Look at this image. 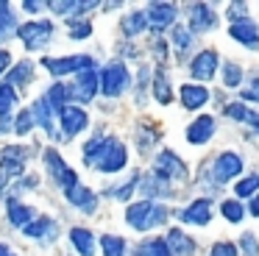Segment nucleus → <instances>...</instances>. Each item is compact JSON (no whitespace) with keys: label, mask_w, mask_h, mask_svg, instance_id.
Wrapping results in <instances>:
<instances>
[{"label":"nucleus","mask_w":259,"mask_h":256,"mask_svg":"<svg viewBox=\"0 0 259 256\" xmlns=\"http://www.w3.org/2000/svg\"><path fill=\"white\" fill-rule=\"evenodd\" d=\"M125 148L112 137H95L84 145V164L98 167L101 173H117L125 167Z\"/></svg>","instance_id":"nucleus-1"},{"label":"nucleus","mask_w":259,"mask_h":256,"mask_svg":"<svg viewBox=\"0 0 259 256\" xmlns=\"http://www.w3.org/2000/svg\"><path fill=\"white\" fill-rule=\"evenodd\" d=\"M164 220H167V209L153 203V200H140V203L128 206V211H125V223L134 226L137 231H151V228L162 226Z\"/></svg>","instance_id":"nucleus-2"},{"label":"nucleus","mask_w":259,"mask_h":256,"mask_svg":"<svg viewBox=\"0 0 259 256\" xmlns=\"http://www.w3.org/2000/svg\"><path fill=\"white\" fill-rule=\"evenodd\" d=\"M153 178H159L162 184H176V181H184L187 178V167L173 150H162L156 156V167H153Z\"/></svg>","instance_id":"nucleus-3"},{"label":"nucleus","mask_w":259,"mask_h":256,"mask_svg":"<svg viewBox=\"0 0 259 256\" xmlns=\"http://www.w3.org/2000/svg\"><path fill=\"white\" fill-rule=\"evenodd\" d=\"M128 83H131V75L125 70V64L123 61H112L101 75V92L106 98H120L128 89Z\"/></svg>","instance_id":"nucleus-4"},{"label":"nucleus","mask_w":259,"mask_h":256,"mask_svg":"<svg viewBox=\"0 0 259 256\" xmlns=\"http://www.w3.org/2000/svg\"><path fill=\"white\" fill-rule=\"evenodd\" d=\"M45 164H48V170H51V178L64 189V192H70V189L78 184V178H75V173L70 170V164H67V161H64L53 148L45 150Z\"/></svg>","instance_id":"nucleus-5"},{"label":"nucleus","mask_w":259,"mask_h":256,"mask_svg":"<svg viewBox=\"0 0 259 256\" xmlns=\"http://www.w3.org/2000/svg\"><path fill=\"white\" fill-rule=\"evenodd\" d=\"M51 33H53V25L51 22H25V25L17 28V36L23 39V45L28 50H39L51 42Z\"/></svg>","instance_id":"nucleus-6"},{"label":"nucleus","mask_w":259,"mask_h":256,"mask_svg":"<svg viewBox=\"0 0 259 256\" xmlns=\"http://www.w3.org/2000/svg\"><path fill=\"white\" fill-rule=\"evenodd\" d=\"M45 67L53 75H64V72H84L92 70V56H67V59H42Z\"/></svg>","instance_id":"nucleus-7"},{"label":"nucleus","mask_w":259,"mask_h":256,"mask_svg":"<svg viewBox=\"0 0 259 256\" xmlns=\"http://www.w3.org/2000/svg\"><path fill=\"white\" fill-rule=\"evenodd\" d=\"M98 87H101V78H98L92 70H84V72L78 75V81H75L73 87L67 89V98L78 100V103H90L92 95L98 92Z\"/></svg>","instance_id":"nucleus-8"},{"label":"nucleus","mask_w":259,"mask_h":256,"mask_svg":"<svg viewBox=\"0 0 259 256\" xmlns=\"http://www.w3.org/2000/svg\"><path fill=\"white\" fill-rule=\"evenodd\" d=\"M87 122H90V117H87L84 109H78V106H64L62 109V137L73 139L78 131L87 128Z\"/></svg>","instance_id":"nucleus-9"},{"label":"nucleus","mask_w":259,"mask_h":256,"mask_svg":"<svg viewBox=\"0 0 259 256\" xmlns=\"http://www.w3.org/2000/svg\"><path fill=\"white\" fill-rule=\"evenodd\" d=\"M190 70H192V78H198V81H212L214 72H218V53L214 50H201L192 59Z\"/></svg>","instance_id":"nucleus-10"},{"label":"nucleus","mask_w":259,"mask_h":256,"mask_svg":"<svg viewBox=\"0 0 259 256\" xmlns=\"http://www.w3.org/2000/svg\"><path fill=\"white\" fill-rule=\"evenodd\" d=\"M25 159H28V150L14 148V145L3 148L0 150V170H3V176H20L25 167Z\"/></svg>","instance_id":"nucleus-11"},{"label":"nucleus","mask_w":259,"mask_h":256,"mask_svg":"<svg viewBox=\"0 0 259 256\" xmlns=\"http://www.w3.org/2000/svg\"><path fill=\"white\" fill-rule=\"evenodd\" d=\"M240 170H242V159L237 153H231V150H226V153H220L218 161H214V181L226 184L229 178H234Z\"/></svg>","instance_id":"nucleus-12"},{"label":"nucleus","mask_w":259,"mask_h":256,"mask_svg":"<svg viewBox=\"0 0 259 256\" xmlns=\"http://www.w3.org/2000/svg\"><path fill=\"white\" fill-rule=\"evenodd\" d=\"M229 33H231V36H234L240 45H245V48H251V50H259V28L253 25L251 20L231 22Z\"/></svg>","instance_id":"nucleus-13"},{"label":"nucleus","mask_w":259,"mask_h":256,"mask_svg":"<svg viewBox=\"0 0 259 256\" xmlns=\"http://www.w3.org/2000/svg\"><path fill=\"white\" fill-rule=\"evenodd\" d=\"M179 217L184 223H192V226H206L209 220H212V203H209L206 198L203 200H195L192 206H187L184 211H179Z\"/></svg>","instance_id":"nucleus-14"},{"label":"nucleus","mask_w":259,"mask_h":256,"mask_svg":"<svg viewBox=\"0 0 259 256\" xmlns=\"http://www.w3.org/2000/svg\"><path fill=\"white\" fill-rule=\"evenodd\" d=\"M214 22H218V17L212 14V9H209L206 3H195V6H192V17H190V31L192 33L209 31V28H214Z\"/></svg>","instance_id":"nucleus-15"},{"label":"nucleus","mask_w":259,"mask_h":256,"mask_svg":"<svg viewBox=\"0 0 259 256\" xmlns=\"http://www.w3.org/2000/svg\"><path fill=\"white\" fill-rule=\"evenodd\" d=\"M148 20H151V25H153V31H164L167 25H173V20H176V6H170V3H153L151 6V11H148Z\"/></svg>","instance_id":"nucleus-16"},{"label":"nucleus","mask_w":259,"mask_h":256,"mask_svg":"<svg viewBox=\"0 0 259 256\" xmlns=\"http://www.w3.org/2000/svg\"><path fill=\"white\" fill-rule=\"evenodd\" d=\"M164 245H167V250L173 256H192V253H195V242H192L184 231H179V228H173V231L167 234Z\"/></svg>","instance_id":"nucleus-17"},{"label":"nucleus","mask_w":259,"mask_h":256,"mask_svg":"<svg viewBox=\"0 0 259 256\" xmlns=\"http://www.w3.org/2000/svg\"><path fill=\"white\" fill-rule=\"evenodd\" d=\"M212 134H214V120H212V117H206V114L198 117V120L187 128V139H190L192 145H203Z\"/></svg>","instance_id":"nucleus-18"},{"label":"nucleus","mask_w":259,"mask_h":256,"mask_svg":"<svg viewBox=\"0 0 259 256\" xmlns=\"http://www.w3.org/2000/svg\"><path fill=\"white\" fill-rule=\"evenodd\" d=\"M25 237H36V239H53L59 234V226L51 220V217H36L34 223H28V226L23 228Z\"/></svg>","instance_id":"nucleus-19"},{"label":"nucleus","mask_w":259,"mask_h":256,"mask_svg":"<svg viewBox=\"0 0 259 256\" xmlns=\"http://www.w3.org/2000/svg\"><path fill=\"white\" fill-rule=\"evenodd\" d=\"M206 100H209V92L201 83H184L181 87V103H184V109H201Z\"/></svg>","instance_id":"nucleus-20"},{"label":"nucleus","mask_w":259,"mask_h":256,"mask_svg":"<svg viewBox=\"0 0 259 256\" xmlns=\"http://www.w3.org/2000/svg\"><path fill=\"white\" fill-rule=\"evenodd\" d=\"M9 220H12V226H17V228H25L28 223H34L36 220V211L31 209V206H25V203H20V200H9Z\"/></svg>","instance_id":"nucleus-21"},{"label":"nucleus","mask_w":259,"mask_h":256,"mask_svg":"<svg viewBox=\"0 0 259 256\" xmlns=\"http://www.w3.org/2000/svg\"><path fill=\"white\" fill-rule=\"evenodd\" d=\"M64 195H67L70 203H75L81 211H87V215H90V211H95V206H98V198L87 187H81V184H75V187L70 189V192H64Z\"/></svg>","instance_id":"nucleus-22"},{"label":"nucleus","mask_w":259,"mask_h":256,"mask_svg":"<svg viewBox=\"0 0 259 256\" xmlns=\"http://www.w3.org/2000/svg\"><path fill=\"white\" fill-rule=\"evenodd\" d=\"M70 242L75 245V250H78L81 256H95V237H92V231H87V228H73V231H70Z\"/></svg>","instance_id":"nucleus-23"},{"label":"nucleus","mask_w":259,"mask_h":256,"mask_svg":"<svg viewBox=\"0 0 259 256\" xmlns=\"http://www.w3.org/2000/svg\"><path fill=\"white\" fill-rule=\"evenodd\" d=\"M148 25V14L145 11H134V14H125L123 22H120V28H123L125 36H137V33H142Z\"/></svg>","instance_id":"nucleus-24"},{"label":"nucleus","mask_w":259,"mask_h":256,"mask_svg":"<svg viewBox=\"0 0 259 256\" xmlns=\"http://www.w3.org/2000/svg\"><path fill=\"white\" fill-rule=\"evenodd\" d=\"M31 78H34V67H31V61H23V64H17V67H14V70L12 72H9V87H28V83H31Z\"/></svg>","instance_id":"nucleus-25"},{"label":"nucleus","mask_w":259,"mask_h":256,"mask_svg":"<svg viewBox=\"0 0 259 256\" xmlns=\"http://www.w3.org/2000/svg\"><path fill=\"white\" fill-rule=\"evenodd\" d=\"M226 114H229L231 120H240V122H248V125L259 128V114L251 109H245L242 103H229L226 106Z\"/></svg>","instance_id":"nucleus-26"},{"label":"nucleus","mask_w":259,"mask_h":256,"mask_svg":"<svg viewBox=\"0 0 259 256\" xmlns=\"http://www.w3.org/2000/svg\"><path fill=\"white\" fill-rule=\"evenodd\" d=\"M51 103H48V100L45 98H42V100H36V103H34V109H31V117H34V120H36V125H42V128H45V131L48 134H51L53 131V120H51Z\"/></svg>","instance_id":"nucleus-27"},{"label":"nucleus","mask_w":259,"mask_h":256,"mask_svg":"<svg viewBox=\"0 0 259 256\" xmlns=\"http://www.w3.org/2000/svg\"><path fill=\"white\" fill-rule=\"evenodd\" d=\"M153 92H156L159 103H170L173 100V92H170V81H167V72L159 67L156 75H153Z\"/></svg>","instance_id":"nucleus-28"},{"label":"nucleus","mask_w":259,"mask_h":256,"mask_svg":"<svg viewBox=\"0 0 259 256\" xmlns=\"http://www.w3.org/2000/svg\"><path fill=\"white\" fill-rule=\"evenodd\" d=\"M45 100L51 103L53 111H59V114H62L64 103H67V87H64V83H56V87H51V92H48Z\"/></svg>","instance_id":"nucleus-29"},{"label":"nucleus","mask_w":259,"mask_h":256,"mask_svg":"<svg viewBox=\"0 0 259 256\" xmlns=\"http://www.w3.org/2000/svg\"><path fill=\"white\" fill-rule=\"evenodd\" d=\"M137 256H173L167 250V245H164V239H148L145 245H140V250H137Z\"/></svg>","instance_id":"nucleus-30"},{"label":"nucleus","mask_w":259,"mask_h":256,"mask_svg":"<svg viewBox=\"0 0 259 256\" xmlns=\"http://www.w3.org/2000/svg\"><path fill=\"white\" fill-rule=\"evenodd\" d=\"M14 28V14L9 9V3H0V39H6Z\"/></svg>","instance_id":"nucleus-31"},{"label":"nucleus","mask_w":259,"mask_h":256,"mask_svg":"<svg viewBox=\"0 0 259 256\" xmlns=\"http://www.w3.org/2000/svg\"><path fill=\"white\" fill-rule=\"evenodd\" d=\"M220 211H223V217L229 223H240L242 215H245V209H242L237 200H223V206H220Z\"/></svg>","instance_id":"nucleus-32"},{"label":"nucleus","mask_w":259,"mask_h":256,"mask_svg":"<svg viewBox=\"0 0 259 256\" xmlns=\"http://www.w3.org/2000/svg\"><path fill=\"white\" fill-rule=\"evenodd\" d=\"M170 36H173V48L179 50V53H184V50L192 45V36H190V31H187V28H181V25H176Z\"/></svg>","instance_id":"nucleus-33"},{"label":"nucleus","mask_w":259,"mask_h":256,"mask_svg":"<svg viewBox=\"0 0 259 256\" xmlns=\"http://www.w3.org/2000/svg\"><path fill=\"white\" fill-rule=\"evenodd\" d=\"M101 245H103V256H123V239L120 237H112V234H109V237H101Z\"/></svg>","instance_id":"nucleus-34"},{"label":"nucleus","mask_w":259,"mask_h":256,"mask_svg":"<svg viewBox=\"0 0 259 256\" xmlns=\"http://www.w3.org/2000/svg\"><path fill=\"white\" fill-rule=\"evenodd\" d=\"M223 81H226V87H240L242 70L234 64V61H226V64H223Z\"/></svg>","instance_id":"nucleus-35"},{"label":"nucleus","mask_w":259,"mask_h":256,"mask_svg":"<svg viewBox=\"0 0 259 256\" xmlns=\"http://www.w3.org/2000/svg\"><path fill=\"white\" fill-rule=\"evenodd\" d=\"M12 103H17V95L9 83H0V117H6V111L12 109Z\"/></svg>","instance_id":"nucleus-36"},{"label":"nucleus","mask_w":259,"mask_h":256,"mask_svg":"<svg viewBox=\"0 0 259 256\" xmlns=\"http://www.w3.org/2000/svg\"><path fill=\"white\" fill-rule=\"evenodd\" d=\"M256 189H259V173H253V176L242 178V181L237 184V195H240V198H248V195H253Z\"/></svg>","instance_id":"nucleus-37"},{"label":"nucleus","mask_w":259,"mask_h":256,"mask_svg":"<svg viewBox=\"0 0 259 256\" xmlns=\"http://www.w3.org/2000/svg\"><path fill=\"white\" fill-rule=\"evenodd\" d=\"M137 184H140V176L128 178V181H125L123 187H117V189H114V198H117V200H125L131 192H134V187H137Z\"/></svg>","instance_id":"nucleus-38"},{"label":"nucleus","mask_w":259,"mask_h":256,"mask_svg":"<svg viewBox=\"0 0 259 256\" xmlns=\"http://www.w3.org/2000/svg\"><path fill=\"white\" fill-rule=\"evenodd\" d=\"M248 6L245 3H231L229 6V14H226V17H229V20H234V22H242V20H248Z\"/></svg>","instance_id":"nucleus-39"},{"label":"nucleus","mask_w":259,"mask_h":256,"mask_svg":"<svg viewBox=\"0 0 259 256\" xmlns=\"http://www.w3.org/2000/svg\"><path fill=\"white\" fill-rule=\"evenodd\" d=\"M70 33H73V39H87L92 33V25L90 22H70Z\"/></svg>","instance_id":"nucleus-40"},{"label":"nucleus","mask_w":259,"mask_h":256,"mask_svg":"<svg viewBox=\"0 0 259 256\" xmlns=\"http://www.w3.org/2000/svg\"><path fill=\"white\" fill-rule=\"evenodd\" d=\"M31 125H34V117H31V111H23V114L17 117V125H14V131H17V134H28Z\"/></svg>","instance_id":"nucleus-41"},{"label":"nucleus","mask_w":259,"mask_h":256,"mask_svg":"<svg viewBox=\"0 0 259 256\" xmlns=\"http://www.w3.org/2000/svg\"><path fill=\"white\" fill-rule=\"evenodd\" d=\"M240 248L245 250V256H256V239H253V234H242V239H240Z\"/></svg>","instance_id":"nucleus-42"},{"label":"nucleus","mask_w":259,"mask_h":256,"mask_svg":"<svg viewBox=\"0 0 259 256\" xmlns=\"http://www.w3.org/2000/svg\"><path fill=\"white\" fill-rule=\"evenodd\" d=\"M212 256H237V248L231 242H218L212 248Z\"/></svg>","instance_id":"nucleus-43"},{"label":"nucleus","mask_w":259,"mask_h":256,"mask_svg":"<svg viewBox=\"0 0 259 256\" xmlns=\"http://www.w3.org/2000/svg\"><path fill=\"white\" fill-rule=\"evenodd\" d=\"M48 9L56 11V14H70V9H73V0H67V3H64V0H51V3H48Z\"/></svg>","instance_id":"nucleus-44"},{"label":"nucleus","mask_w":259,"mask_h":256,"mask_svg":"<svg viewBox=\"0 0 259 256\" xmlns=\"http://www.w3.org/2000/svg\"><path fill=\"white\" fill-rule=\"evenodd\" d=\"M242 98L245 100H259V78H253V81L242 89Z\"/></svg>","instance_id":"nucleus-45"},{"label":"nucleus","mask_w":259,"mask_h":256,"mask_svg":"<svg viewBox=\"0 0 259 256\" xmlns=\"http://www.w3.org/2000/svg\"><path fill=\"white\" fill-rule=\"evenodd\" d=\"M9 61H12V56H9L6 50H0V72H3V70L9 67Z\"/></svg>","instance_id":"nucleus-46"},{"label":"nucleus","mask_w":259,"mask_h":256,"mask_svg":"<svg viewBox=\"0 0 259 256\" xmlns=\"http://www.w3.org/2000/svg\"><path fill=\"white\" fill-rule=\"evenodd\" d=\"M23 9H25V11H39V9H42V3H36V0H25Z\"/></svg>","instance_id":"nucleus-47"},{"label":"nucleus","mask_w":259,"mask_h":256,"mask_svg":"<svg viewBox=\"0 0 259 256\" xmlns=\"http://www.w3.org/2000/svg\"><path fill=\"white\" fill-rule=\"evenodd\" d=\"M248 211H251L253 217H259V195H256V198L251 200V209H248Z\"/></svg>","instance_id":"nucleus-48"},{"label":"nucleus","mask_w":259,"mask_h":256,"mask_svg":"<svg viewBox=\"0 0 259 256\" xmlns=\"http://www.w3.org/2000/svg\"><path fill=\"white\" fill-rule=\"evenodd\" d=\"M0 256H14V253L9 250V245H3V242H0Z\"/></svg>","instance_id":"nucleus-49"},{"label":"nucleus","mask_w":259,"mask_h":256,"mask_svg":"<svg viewBox=\"0 0 259 256\" xmlns=\"http://www.w3.org/2000/svg\"><path fill=\"white\" fill-rule=\"evenodd\" d=\"M3 184H6V176H3V173H0V187H3Z\"/></svg>","instance_id":"nucleus-50"}]
</instances>
